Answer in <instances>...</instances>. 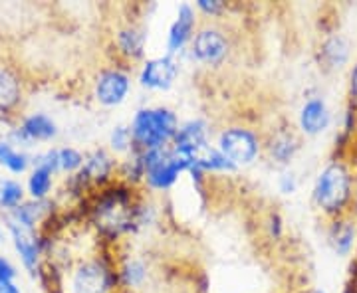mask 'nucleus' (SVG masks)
<instances>
[{
    "instance_id": "f257e3e1",
    "label": "nucleus",
    "mask_w": 357,
    "mask_h": 293,
    "mask_svg": "<svg viewBox=\"0 0 357 293\" xmlns=\"http://www.w3.org/2000/svg\"><path fill=\"white\" fill-rule=\"evenodd\" d=\"M356 191V175L351 166L342 159H333L324 166L316 177L312 200L319 212L328 218H340L351 214Z\"/></svg>"
},
{
    "instance_id": "f03ea898",
    "label": "nucleus",
    "mask_w": 357,
    "mask_h": 293,
    "mask_svg": "<svg viewBox=\"0 0 357 293\" xmlns=\"http://www.w3.org/2000/svg\"><path fill=\"white\" fill-rule=\"evenodd\" d=\"M137 206L129 187L112 184L100 192L91 208V222L102 236L117 240L137 228Z\"/></svg>"
},
{
    "instance_id": "7ed1b4c3",
    "label": "nucleus",
    "mask_w": 357,
    "mask_h": 293,
    "mask_svg": "<svg viewBox=\"0 0 357 293\" xmlns=\"http://www.w3.org/2000/svg\"><path fill=\"white\" fill-rule=\"evenodd\" d=\"M133 151H159L171 147L178 131V119L169 107H143L131 119Z\"/></svg>"
},
{
    "instance_id": "20e7f679",
    "label": "nucleus",
    "mask_w": 357,
    "mask_h": 293,
    "mask_svg": "<svg viewBox=\"0 0 357 293\" xmlns=\"http://www.w3.org/2000/svg\"><path fill=\"white\" fill-rule=\"evenodd\" d=\"M139 157L145 171L143 182L151 191H169L183 173H189L185 159H181L171 147L159 151H143Z\"/></svg>"
},
{
    "instance_id": "39448f33",
    "label": "nucleus",
    "mask_w": 357,
    "mask_h": 293,
    "mask_svg": "<svg viewBox=\"0 0 357 293\" xmlns=\"http://www.w3.org/2000/svg\"><path fill=\"white\" fill-rule=\"evenodd\" d=\"M217 149L236 168H241V166L252 165L258 159V155L262 151V141L252 129L234 125V127H227L220 131Z\"/></svg>"
},
{
    "instance_id": "423d86ee",
    "label": "nucleus",
    "mask_w": 357,
    "mask_h": 293,
    "mask_svg": "<svg viewBox=\"0 0 357 293\" xmlns=\"http://www.w3.org/2000/svg\"><path fill=\"white\" fill-rule=\"evenodd\" d=\"M119 278L105 260H88L74 274V293H114Z\"/></svg>"
},
{
    "instance_id": "0eeeda50",
    "label": "nucleus",
    "mask_w": 357,
    "mask_h": 293,
    "mask_svg": "<svg viewBox=\"0 0 357 293\" xmlns=\"http://www.w3.org/2000/svg\"><path fill=\"white\" fill-rule=\"evenodd\" d=\"M230 52L227 34L215 24H204L191 40V56L204 65H220Z\"/></svg>"
},
{
    "instance_id": "6e6552de",
    "label": "nucleus",
    "mask_w": 357,
    "mask_h": 293,
    "mask_svg": "<svg viewBox=\"0 0 357 293\" xmlns=\"http://www.w3.org/2000/svg\"><path fill=\"white\" fill-rule=\"evenodd\" d=\"M129 90H131V76L126 68L112 65L100 72L96 77L93 86V95L96 102L103 107H115L128 100Z\"/></svg>"
},
{
    "instance_id": "1a4fd4ad",
    "label": "nucleus",
    "mask_w": 357,
    "mask_h": 293,
    "mask_svg": "<svg viewBox=\"0 0 357 293\" xmlns=\"http://www.w3.org/2000/svg\"><path fill=\"white\" fill-rule=\"evenodd\" d=\"M178 76V62L173 56L151 58L141 65L139 84L141 88L153 91H167L175 86Z\"/></svg>"
},
{
    "instance_id": "9d476101",
    "label": "nucleus",
    "mask_w": 357,
    "mask_h": 293,
    "mask_svg": "<svg viewBox=\"0 0 357 293\" xmlns=\"http://www.w3.org/2000/svg\"><path fill=\"white\" fill-rule=\"evenodd\" d=\"M195 28H197V13L191 4H181L177 10V16L173 20V24L169 28L167 34V56H177L185 50L187 46H191V40L195 36Z\"/></svg>"
},
{
    "instance_id": "9b49d317",
    "label": "nucleus",
    "mask_w": 357,
    "mask_h": 293,
    "mask_svg": "<svg viewBox=\"0 0 357 293\" xmlns=\"http://www.w3.org/2000/svg\"><path fill=\"white\" fill-rule=\"evenodd\" d=\"M332 125V111L328 107L326 100L321 95L307 97L302 103L300 113H298V127L307 137H316L321 135L326 129Z\"/></svg>"
},
{
    "instance_id": "f8f14e48",
    "label": "nucleus",
    "mask_w": 357,
    "mask_h": 293,
    "mask_svg": "<svg viewBox=\"0 0 357 293\" xmlns=\"http://www.w3.org/2000/svg\"><path fill=\"white\" fill-rule=\"evenodd\" d=\"M6 228L13 236V244L16 252L20 255V262L32 276H36L40 269V254H42V244L36 238V234L32 230H26L13 222L10 218H6Z\"/></svg>"
},
{
    "instance_id": "ddd939ff",
    "label": "nucleus",
    "mask_w": 357,
    "mask_h": 293,
    "mask_svg": "<svg viewBox=\"0 0 357 293\" xmlns=\"http://www.w3.org/2000/svg\"><path fill=\"white\" fill-rule=\"evenodd\" d=\"M117 168L119 165L115 163L112 155L103 149H96L93 153L84 157V166H82L79 175L88 184H107L117 173Z\"/></svg>"
},
{
    "instance_id": "4468645a",
    "label": "nucleus",
    "mask_w": 357,
    "mask_h": 293,
    "mask_svg": "<svg viewBox=\"0 0 357 293\" xmlns=\"http://www.w3.org/2000/svg\"><path fill=\"white\" fill-rule=\"evenodd\" d=\"M328 242L340 258H347L357 244V224L351 214L332 218L328 228Z\"/></svg>"
},
{
    "instance_id": "2eb2a0df",
    "label": "nucleus",
    "mask_w": 357,
    "mask_h": 293,
    "mask_svg": "<svg viewBox=\"0 0 357 293\" xmlns=\"http://www.w3.org/2000/svg\"><path fill=\"white\" fill-rule=\"evenodd\" d=\"M115 52L126 60V62H137L145 54L147 34L137 24H123L115 32Z\"/></svg>"
},
{
    "instance_id": "dca6fc26",
    "label": "nucleus",
    "mask_w": 357,
    "mask_h": 293,
    "mask_svg": "<svg viewBox=\"0 0 357 293\" xmlns=\"http://www.w3.org/2000/svg\"><path fill=\"white\" fill-rule=\"evenodd\" d=\"M58 135V127L54 119L46 113H32L24 117L20 127L13 133L22 143H32V141H52Z\"/></svg>"
},
{
    "instance_id": "f3484780",
    "label": "nucleus",
    "mask_w": 357,
    "mask_h": 293,
    "mask_svg": "<svg viewBox=\"0 0 357 293\" xmlns=\"http://www.w3.org/2000/svg\"><path fill=\"white\" fill-rule=\"evenodd\" d=\"M349 56H351L349 40L340 32L324 38L321 46H319V62L324 64L326 70H332V72L345 68L349 62Z\"/></svg>"
},
{
    "instance_id": "a211bd4d",
    "label": "nucleus",
    "mask_w": 357,
    "mask_h": 293,
    "mask_svg": "<svg viewBox=\"0 0 357 293\" xmlns=\"http://www.w3.org/2000/svg\"><path fill=\"white\" fill-rule=\"evenodd\" d=\"M298 151H300V139L290 129H280L266 141V153L276 165H290Z\"/></svg>"
},
{
    "instance_id": "6ab92c4d",
    "label": "nucleus",
    "mask_w": 357,
    "mask_h": 293,
    "mask_svg": "<svg viewBox=\"0 0 357 293\" xmlns=\"http://www.w3.org/2000/svg\"><path fill=\"white\" fill-rule=\"evenodd\" d=\"M22 102V84L13 70L0 65V117L13 115Z\"/></svg>"
},
{
    "instance_id": "aec40b11",
    "label": "nucleus",
    "mask_w": 357,
    "mask_h": 293,
    "mask_svg": "<svg viewBox=\"0 0 357 293\" xmlns=\"http://www.w3.org/2000/svg\"><path fill=\"white\" fill-rule=\"evenodd\" d=\"M117 278H119V285H123L126 290L139 287L147 278V266L139 258H128L117 269Z\"/></svg>"
},
{
    "instance_id": "412c9836",
    "label": "nucleus",
    "mask_w": 357,
    "mask_h": 293,
    "mask_svg": "<svg viewBox=\"0 0 357 293\" xmlns=\"http://www.w3.org/2000/svg\"><path fill=\"white\" fill-rule=\"evenodd\" d=\"M52 184H54V173L44 166H34V171L28 177V192H30L32 200L44 203L46 196L50 194Z\"/></svg>"
},
{
    "instance_id": "4be33fe9",
    "label": "nucleus",
    "mask_w": 357,
    "mask_h": 293,
    "mask_svg": "<svg viewBox=\"0 0 357 293\" xmlns=\"http://www.w3.org/2000/svg\"><path fill=\"white\" fill-rule=\"evenodd\" d=\"M0 166L8 168L13 175H22L30 166V159L10 141H0Z\"/></svg>"
},
{
    "instance_id": "5701e85b",
    "label": "nucleus",
    "mask_w": 357,
    "mask_h": 293,
    "mask_svg": "<svg viewBox=\"0 0 357 293\" xmlns=\"http://www.w3.org/2000/svg\"><path fill=\"white\" fill-rule=\"evenodd\" d=\"M24 200V189L16 180H0V208L16 210Z\"/></svg>"
},
{
    "instance_id": "b1692460",
    "label": "nucleus",
    "mask_w": 357,
    "mask_h": 293,
    "mask_svg": "<svg viewBox=\"0 0 357 293\" xmlns=\"http://www.w3.org/2000/svg\"><path fill=\"white\" fill-rule=\"evenodd\" d=\"M84 166V155L74 147H62L58 149V168L68 175H76Z\"/></svg>"
},
{
    "instance_id": "393cba45",
    "label": "nucleus",
    "mask_w": 357,
    "mask_h": 293,
    "mask_svg": "<svg viewBox=\"0 0 357 293\" xmlns=\"http://www.w3.org/2000/svg\"><path fill=\"white\" fill-rule=\"evenodd\" d=\"M109 147L115 153H131L133 151V139L129 125H117L109 133Z\"/></svg>"
},
{
    "instance_id": "a878e982",
    "label": "nucleus",
    "mask_w": 357,
    "mask_h": 293,
    "mask_svg": "<svg viewBox=\"0 0 357 293\" xmlns=\"http://www.w3.org/2000/svg\"><path fill=\"white\" fill-rule=\"evenodd\" d=\"M197 10L203 13L204 16L215 18V16H220V14H222L225 4H222L220 0H199V2H197Z\"/></svg>"
},
{
    "instance_id": "bb28decb",
    "label": "nucleus",
    "mask_w": 357,
    "mask_h": 293,
    "mask_svg": "<svg viewBox=\"0 0 357 293\" xmlns=\"http://www.w3.org/2000/svg\"><path fill=\"white\" fill-rule=\"evenodd\" d=\"M278 191L282 194H294L298 191V177L294 175L292 171H284L278 177Z\"/></svg>"
},
{
    "instance_id": "cd10ccee",
    "label": "nucleus",
    "mask_w": 357,
    "mask_h": 293,
    "mask_svg": "<svg viewBox=\"0 0 357 293\" xmlns=\"http://www.w3.org/2000/svg\"><path fill=\"white\" fill-rule=\"evenodd\" d=\"M14 278H16V268L6 258L0 255V281H14Z\"/></svg>"
},
{
    "instance_id": "c85d7f7f",
    "label": "nucleus",
    "mask_w": 357,
    "mask_h": 293,
    "mask_svg": "<svg viewBox=\"0 0 357 293\" xmlns=\"http://www.w3.org/2000/svg\"><path fill=\"white\" fill-rule=\"evenodd\" d=\"M268 228H270V236L272 238H280L282 236V230H284V226H282V218L280 214H270V220H268Z\"/></svg>"
},
{
    "instance_id": "c756f323",
    "label": "nucleus",
    "mask_w": 357,
    "mask_h": 293,
    "mask_svg": "<svg viewBox=\"0 0 357 293\" xmlns=\"http://www.w3.org/2000/svg\"><path fill=\"white\" fill-rule=\"evenodd\" d=\"M349 103L357 107V62L349 72Z\"/></svg>"
},
{
    "instance_id": "7c9ffc66",
    "label": "nucleus",
    "mask_w": 357,
    "mask_h": 293,
    "mask_svg": "<svg viewBox=\"0 0 357 293\" xmlns=\"http://www.w3.org/2000/svg\"><path fill=\"white\" fill-rule=\"evenodd\" d=\"M0 293H22L14 281H0Z\"/></svg>"
},
{
    "instance_id": "2f4dec72",
    "label": "nucleus",
    "mask_w": 357,
    "mask_h": 293,
    "mask_svg": "<svg viewBox=\"0 0 357 293\" xmlns=\"http://www.w3.org/2000/svg\"><path fill=\"white\" fill-rule=\"evenodd\" d=\"M351 216L357 218V177H356V191H354V203H351Z\"/></svg>"
},
{
    "instance_id": "473e14b6",
    "label": "nucleus",
    "mask_w": 357,
    "mask_h": 293,
    "mask_svg": "<svg viewBox=\"0 0 357 293\" xmlns=\"http://www.w3.org/2000/svg\"><path fill=\"white\" fill-rule=\"evenodd\" d=\"M304 293H326V292H324V290H319V287H314V290H307V292Z\"/></svg>"
},
{
    "instance_id": "72a5a7b5",
    "label": "nucleus",
    "mask_w": 357,
    "mask_h": 293,
    "mask_svg": "<svg viewBox=\"0 0 357 293\" xmlns=\"http://www.w3.org/2000/svg\"><path fill=\"white\" fill-rule=\"evenodd\" d=\"M345 293H357V290H356V287H349V290H347Z\"/></svg>"
}]
</instances>
